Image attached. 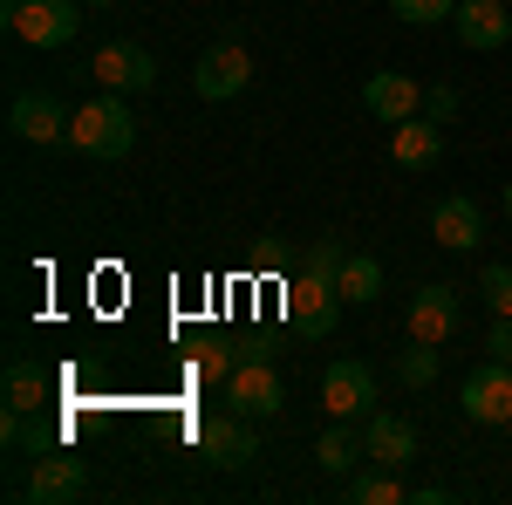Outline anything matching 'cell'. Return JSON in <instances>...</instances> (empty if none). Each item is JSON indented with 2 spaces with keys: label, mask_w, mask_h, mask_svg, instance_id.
Segmentation results:
<instances>
[{
  "label": "cell",
  "mask_w": 512,
  "mask_h": 505,
  "mask_svg": "<svg viewBox=\"0 0 512 505\" xmlns=\"http://www.w3.org/2000/svg\"><path fill=\"white\" fill-rule=\"evenodd\" d=\"M458 403H465V417H472L478 430H506V424H512V362L485 355L472 376H465Z\"/></svg>",
  "instance_id": "cell-2"
},
{
  "label": "cell",
  "mask_w": 512,
  "mask_h": 505,
  "mask_svg": "<svg viewBox=\"0 0 512 505\" xmlns=\"http://www.w3.org/2000/svg\"><path fill=\"white\" fill-rule=\"evenodd\" d=\"M96 7H103V0H96Z\"/></svg>",
  "instance_id": "cell-32"
},
{
  "label": "cell",
  "mask_w": 512,
  "mask_h": 505,
  "mask_svg": "<svg viewBox=\"0 0 512 505\" xmlns=\"http://www.w3.org/2000/svg\"><path fill=\"white\" fill-rule=\"evenodd\" d=\"M396 383L403 389H431L437 383V342H410L396 355Z\"/></svg>",
  "instance_id": "cell-23"
},
{
  "label": "cell",
  "mask_w": 512,
  "mask_h": 505,
  "mask_svg": "<svg viewBox=\"0 0 512 505\" xmlns=\"http://www.w3.org/2000/svg\"><path fill=\"white\" fill-rule=\"evenodd\" d=\"M76 7L82 0H21L7 14V28H14V41H28V48H69L76 28H82Z\"/></svg>",
  "instance_id": "cell-3"
},
{
  "label": "cell",
  "mask_w": 512,
  "mask_h": 505,
  "mask_svg": "<svg viewBox=\"0 0 512 505\" xmlns=\"http://www.w3.org/2000/svg\"><path fill=\"white\" fill-rule=\"evenodd\" d=\"M287 321H294L301 335H335V321H342V287H335V280H315V273L287 280Z\"/></svg>",
  "instance_id": "cell-9"
},
{
  "label": "cell",
  "mask_w": 512,
  "mask_h": 505,
  "mask_svg": "<svg viewBox=\"0 0 512 505\" xmlns=\"http://www.w3.org/2000/svg\"><path fill=\"white\" fill-rule=\"evenodd\" d=\"M396 21H410V28H437V21H451L458 14V0H390Z\"/></svg>",
  "instance_id": "cell-24"
},
{
  "label": "cell",
  "mask_w": 512,
  "mask_h": 505,
  "mask_svg": "<svg viewBox=\"0 0 512 505\" xmlns=\"http://www.w3.org/2000/svg\"><path fill=\"white\" fill-rule=\"evenodd\" d=\"M390 157L403 164V171H431L437 157H444V130H437L424 110L403 117V123H390Z\"/></svg>",
  "instance_id": "cell-17"
},
{
  "label": "cell",
  "mask_w": 512,
  "mask_h": 505,
  "mask_svg": "<svg viewBox=\"0 0 512 505\" xmlns=\"http://www.w3.org/2000/svg\"><path fill=\"white\" fill-rule=\"evenodd\" d=\"M21 492H28L35 505H76V499H89V465L62 444V451L35 458V471H28V485H21Z\"/></svg>",
  "instance_id": "cell-5"
},
{
  "label": "cell",
  "mask_w": 512,
  "mask_h": 505,
  "mask_svg": "<svg viewBox=\"0 0 512 505\" xmlns=\"http://www.w3.org/2000/svg\"><path fill=\"white\" fill-rule=\"evenodd\" d=\"M431 239L444 246V253H472L478 239H485V212H478V198L451 192L431 205Z\"/></svg>",
  "instance_id": "cell-14"
},
{
  "label": "cell",
  "mask_w": 512,
  "mask_h": 505,
  "mask_svg": "<svg viewBox=\"0 0 512 505\" xmlns=\"http://www.w3.org/2000/svg\"><path fill=\"white\" fill-rule=\"evenodd\" d=\"M89 76H96V89L137 96V89H151V82H158V55H151V48H137V41H103V48H96V62H89Z\"/></svg>",
  "instance_id": "cell-4"
},
{
  "label": "cell",
  "mask_w": 512,
  "mask_h": 505,
  "mask_svg": "<svg viewBox=\"0 0 512 505\" xmlns=\"http://www.w3.org/2000/svg\"><path fill=\"white\" fill-rule=\"evenodd\" d=\"M0 437H7V451H21V458H48V451H62V444H69V430L55 424L48 410H7Z\"/></svg>",
  "instance_id": "cell-18"
},
{
  "label": "cell",
  "mask_w": 512,
  "mask_h": 505,
  "mask_svg": "<svg viewBox=\"0 0 512 505\" xmlns=\"http://www.w3.org/2000/svg\"><path fill=\"white\" fill-rule=\"evenodd\" d=\"M335 287H342V301H362V308H369V301L383 294V267H376L369 253H349L342 273H335Z\"/></svg>",
  "instance_id": "cell-21"
},
{
  "label": "cell",
  "mask_w": 512,
  "mask_h": 505,
  "mask_svg": "<svg viewBox=\"0 0 512 505\" xmlns=\"http://www.w3.org/2000/svg\"><path fill=\"white\" fill-rule=\"evenodd\" d=\"M396 499H410V492L390 465H369L362 478H349V505H396Z\"/></svg>",
  "instance_id": "cell-22"
},
{
  "label": "cell",
  "mask_w": 512,
  "mask_h": 505,
  "mask_svg": "<svg viewBox=\"0 0 512 505\" xmlns=\"http://www.w3.org/2000/svg\"><path fill=\"white\" fill-rule=\"evenodd\" d=\"M362 103H369V117H376V123H403V117H417V110H424V82L383 69V76L362 82Z\"/></svg>",
  "instance_id": "cell-16"
},
{
  "label": "cell",
  "mask_w": 512,
  "mask_h": 505,
  "mask_svg": "<svg viewBox=\"0 0 512 505\" xmlns=\"http://www.w3.org/2000/svg\"><path fill=\"white\" fill-rule=\"evenodd\" d=\"M321 403H328V417H369V403H376V376H369V362H328V376H321Z\"/></svg>",
  "instance_id": "cell-11"
},
{
  "label": "cell",
  "mask_w": 512,
  "mask_h": 505,
  "mask_svg": "<svg viewBox=\"0 0 512 505\" xmlns=\"http://www.w3.org/2000/svg\"><path fill=\"white\" fill-rule=\"evenodd\" d=\"M451 28H458V41H465L472 55H492V48L512 41V7L506 0H458Z\"/></svg>",
  "instance_id": "cell-12"
},
{
  "label": "cell",
  "mask_w": 512,
  "mask_h": 505,
  "mask_svg": "<svg viewBox=\"0 0 512 505\" xmlns=\"http://www.w3.org/2000/svg\"><path fill=\"white\" fill-rule=\"evenodd\" d=\"M315 465L335 471V478H349L355 465H369V444H362V430H355V417H335V430H321L315 444Z\"/></svg>",
  "instance_id": "cell-19"
},
{
  "label": "cell",
  "mask_w": 512,
  "mask_h": 505,
  "mask_svg": "<svg viewBox=\"0 0 512 505\" xmlns=\"http://www.w3.org/2000/svg\"><path fill=\"white\" fill-rule=\"evenodd\" d=\"M198 451H205V465H219V471H246L260 458V437H253V424L239 410H226V417L198 424Z\"/></svg>",
  "instance_id": "cell-8"
},
{
  "label": "cell",
  "mask_w": 512,
  "mask_h": 505,
  "mask_svg": "<svg viewBox=\"0 0 512 505\" xmlns=\"http://www.w3.org/2000/svg\"><path fill=\"white\" fill-rule=\"evenodd\" d=\"M485 355L512 362V314H492V335H485Z\"/></svg>",
  "instance_id": "cell-29"
},
{
  "label": "cell",
  "mask_w": 512,
  "mask_h": 505,
  "mask_svg": "<svg viewBox=\"0 0 512 505\" xmlns=\"http://www.w3.org/2000/svg\"><path fill=\"white\" fill-rule=\"evenodd\" d=\"M226 410H239V417H274L280 410L274 355H239V369L226 376Z\"/></svg>",
  "instance_id": "cell-7"
},
{
  "label": "cell",
  "mask_w": 512,
  "mask_h": 505,
  "mask_svg": "<svg viewBox=\"0 0 512 505\" xmlns=\"http://www.w3.org/2000/svg\"><path fill=\"white\" fill-rule=\"evenodd\" d=\"M478 301L492 314H512V267H485L478 273Z\"/></svg>",
  "instance_id": "cell-25"
},
{
  "label": "cell",
  "mask_w": 512,
  "mask_h": 505,
  "mask_svg": "<svg viewBox=\"0 0 512 505\" xmlns=\"http://www.w3.org/2000/svg\"><path fill=\"white\" fill-rule=\"evenodd\" d=\"M362 444H369V465L403 471L410 458H417V424H410L403 410H369V424H362Z\"/></svg>",
  "instance_id": "cell-13"
},
{
  "label": "cell",
  "mask_w": 512,
  "mask_h": 505,
  "mask_svg": "<svg viewBox=\"0 0 512 505\" xmlns=\"http://www.w3.org/2000/svg\"><path fill=\"white\" fill-rule=\"evenodd\" d=\"M192 369L205 376V383H226V376L239 369V349H226V342H212V349H198V362H192Z\"/></svg>",
  "instance_id": "cell-26"
},
{
  "label": "cell",
  "mask_w": 512,
  "mask_h": 505,
  "mask_svg": "<svg viewBox=\"0 0 512 505\" xmlns=\"http://www.w3.org/2000/svg\"><path fill=\"white\" fill-rule=\"evenodd\" d=\"M69 144H76L82 157H130V144H137V117L123 110L117 89H103V96H89L76 117H69Z\"/></svg>",
  "instance_id": "cell-1"
},
{
  "label": "cell",
  "mask_w": 512,
  "mask_h": 505,
  "mask_svg": "<svg viewBox=\"0 0 512 505\" xmlns=\"http://www.w3.org/2000/svg\"><path fill=\"white\" fill-rule=\"evenodd\" d=\"M7 130L48 151V144H69V110H62L48 89H21V96L7 103Z\"/></svg>",
  "instance_id": "cell-10"
},
{
  "label": "cell",
  "mask_w": 512,
  "mask_h": 505,
  "mask_svg": "<svg viewBox=\"0 0 512 505\" xmlns=\"http://www.w3.org/2000/svg\"><path fill=\"white\" fill-rule=\"evenodd\" d=\"M506 219H512V185H506Z\"/></svg>",
  "instance_id": "cell-31"
},
{
  "label": "cell",
  "mask_w": 512,
  "mask_h": 505,
  "mask_svg": "<svg viewBox=\"0 0 512 505\" xmlns=\"http://www.w3.org/2000/svg\"><path fill=\"white\" fill-rule=\"evenodd\" d=\"M14 7H21V0H0V14H14Z\"/></svg>",
  "instance_id": "cell-30"
},
{
  "label": "cell",
  "mask_w": 512,
  "mask_h": 505,
  "mask_svg": "<svg viewBox=\"0 0 512 505\" xmlns=\"http://www.w3.org/2000/svg\"><path fill=\"white\" fill-rule=\"evenodd\" d=\"M458 335V287H417V301H410V342H451Z\"/></svg>",
  "instance_id": "cell-15"
},
{
  "label": "cell",
  "mask_w": 512,
  "mask_h": 505,
  "mask_svg": "<svg viewBox=\"0 0 512 505\" xmlns=\"http://www.w3.org/2000/svg\"><path fill=\"white\" fill-rule=\"evenodd\" d=\"M192 82H198V96H205V103H233L239 89L253 82V55H246L239 41H212V48L198 55Z\"/></svg>",
  "instance_id": "cell-6"
},
{
  "label": "cell",
  "mask_w": 512,
  "mask_h": 505,
  "mask_svg": "<svg viewBox=\"0 0 512 505\" xmlns=\"http://www.w3.org/2000/svg\"><path fill=\"white\" fill-rule=\"evenodd\" d=\"M458 110H465V96H458L451 82H431V89H424V117L431 123H451Z\"/></svg>",
  "instance_id": "cell-28"
},
{
  "label": "cell",
  "mask_w": 512,
  "mask_h": 505,
  "mask_svg": "<svg viewBox=\"0 0 512 505\" xmlns=\"http://www.w3.org/2000/svg\"><path fill=\"white\" fill-rule=\"evenodd\" d=\"M342 260H349V246H342V239H315V253H308V267H301V273L335 280V273H342Z\"/></svg>",
  "instance_id": "cell-27"
},
{
  "label": "cell",
  "mask_w": 512,
  "mask_h": 505,
  "mask_svg": "<svg viewBox=\"0 0 512 505\" xmlns=\"http://www.w3.org/2000/svg\"><path fill=\"white\" fill-rule=\"evenodd\" d=\"M7 410H48L55 403V376L41 362H7Z\"/></svg>",
  "instance_id": "cell-20"
}]
</instances>
